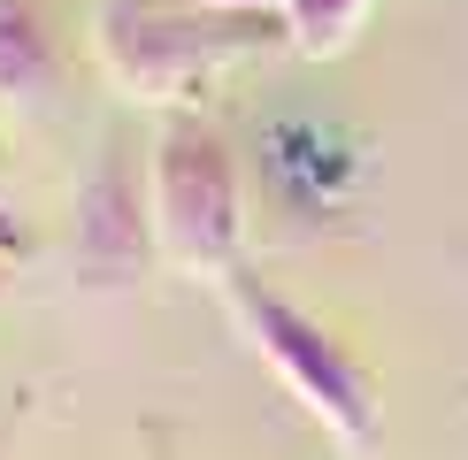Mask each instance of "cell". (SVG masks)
Instances as JSON below:
<instances>
[{"mask_svg": "<svg viewBox=\"0 0 468 460\" xmlns=\"http://www.w3.org/2000/svg\"><path fill=\"white\" fill-rule=\"evenodd\" d=\"M92 62L123 108H200L230 69L292 47L277 8H207V0H101L92 8Z\"/></svg>", "mask_w": 468, "mask_h": 460, "instance_id": "1", "label": "cell"}, {"mask_svg": "<svg viewBox=\"0 0 468 460\" xmlns=\"http://www.w3.org/2000/svg\"><path fill=\"white\" fill-rule=\"evenodd\" d=\"M216 292H223V307H230V322H239V338L269 361V376L284 383V399L315 422L330 445H346V453H368V445H377V430H384L377 369H368L354 345L330 330L315 307H300L292 292H277L269 277H253V268L223 277Z\"/></svg>", "mask_w": 468, "mask_h": 460, "instance_id": "2", "label": "cell"}, {"mask_svg": "<svg viewBox=\"0 0 468 460\" xmlns=\"http://www.w3.org/2000/svg\"><path fill=\"white\" fill-rule=\"evenodd\" d=\"M154 230L177 277L223 284L246 268V169L200 108L154 115Z\"/></svg>", "mask_w": 468, "mask_h": 460, "instance_id": "3", "label": "cell"}, {"mask_svg": "<svg viewBox=\"0 0 468 460\" xmlns=\"http://www.w3.org/2000/svg\"><path fill=\"white\" fill-rule=\"evenodd\" d=\"M162 268L154 230V131H139V108L108 115L92 169L69 192V277L85 292H131Z\"/></svg>", "mask_w": 468, "mask_h": 460, "instance_id": "4", "label": "cell"}, {"mask_svg": "<svg viewBox=\"0 0 468 460\" xmlns=\"http://www.w3.org/2000/svg\"><path fill=\"white\" fill-rule=\"evenodd\" d=\"M69 100V47L47 0H0V115L47 123Z\"/></svg>", "mask_w": 468, "mask_h": 460, "instance_id": "5", "label": "cell"}, {"mask_svg": "<svg viewBox=\"0 0 468 460\" xmlns=\"http://www.w3.org/2000/svg\"><path fill=\"white\" fill-rule=\"evenodd\" d=\"M277 16L292 31V54L330 62V54H346L361 38V24L377 16V0H277Z\"/></svg>", "mask_w": 468, "mask_h": 460, "instance_id": "6", "label": "cell"}, {"mask_svg": "<svg viewBox=\"0 0 468 460\" xmlns=\"http://www.w3.org/2000/svg\"><path fill=\"white\" fill-rule=\"evenodd\" d=\"M8 215H16V146H8V131H0V230H8ZM8 254V246H0Z\"/></svg>", "mask_w": 468, "mask_h": 460, "instance_id": "7", "label": "cell"}, {"mask_svg": "<svg viewBox=\"0 0 468 460\" xmlns=\"http://www.w3.org/2000/svg\"><path fill=\"white\" fill-rule=\"evenodd\" d=\"M8 284H16V261H8V254H0V299H8Z\"/></svg>", "mask_w": 468, "mask_h": 460, "instance_id": "8", "label": "cell"}]
</instances>
